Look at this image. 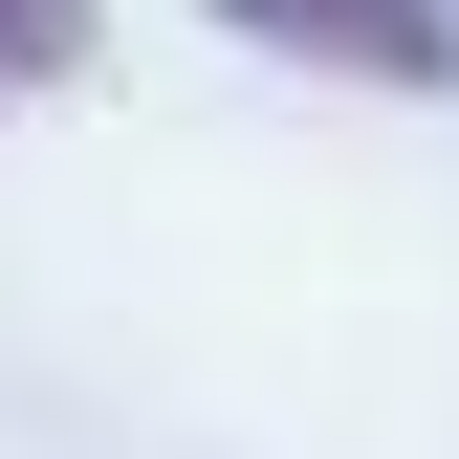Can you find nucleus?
<instances>
[{
  "label": "nucleus",
  "instance_id": "obj_1",
  "mask_svg": "<svg viewBox=\"0 0 459 459\" xmlns=\"http://www.w3.org/2000/svg\"><path fill=\"white\" fill-rule=\"evenodd\" d=\"M197 22L328 88H459V0H197Z\"/></svg>",
  "mask_w": 459,
  "mask_h": 459
},
{
  "label": "nucleus",
  "instance_id": "obj_2",
  "mask_svg": "<svg viewBox=\"0 0 459 459\" xmlns=\"http://www.w3.org/2000/svg\"><path fill=\"white\" fill-rule=\"evenodd\" d=\"M88 44H109V0H0V88H88Z\"/></svg>",
  "mask_w": 459,
  "mask_h": 459
}]
</instances>
